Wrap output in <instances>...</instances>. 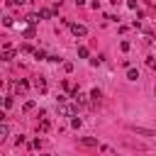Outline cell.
Listing matches in <instances>:
<instances>
[{
	"instance_id": "obj_1",
	"label": "cell",
	"mask_w": 156,
	"mask_h": 156,
	"mask_svg": "<svg viewBox=\"0 0 156 156\" xmlns=\"http://www.w3.org/2000/svg\"><path fill=\"white\" fill-rule=\"evenodd\" d=\"M58 115H63V117H76V115H78V105H73V102H61V105H58Z\"/></svg>"
},
{
	"instance_id": "obj_2",
	"label": "cell",
	"mask_w": 156,
	"mask_h": 156,
	"mask_svg": "<svg viewBox=\"0 0 156 156\" xmlns=\"http://www.w3.org/2000/svg\"><path fill=\"white\" fill-rule=\"evenodd\" d=\"M27 90H29V83H27L24 78H20V80L12 83V93H15V95H24Z\"/></svg>"
},
{
	"instance_id": "obj_3",
	"label": "cell",
	"mask_w": 156,
	"mask_h": 156,
	"mask_svg": "<svg viewBox=\"0 0 156 156\" xmlns=\"http://www.w3.org/2000/svg\"><path fill=\"white\" fill-rule=\"evenodd\" d=\"M68 27H71V32H73L76 37H85V34H88V29H85V24H78V22H71Z\"/></svg>"
},
{
	"instance_id": "obj_4",
	"label": "cell",
	"mask_w": 156,
	"mask_h": 156,
	"mask_svg": "<svg viewBox=\"0 0 156 156\" xmlns=\"http://www.w3.org/2000/svg\"><path fill=\"white\" fill-rule=\"evenodd\" d=\"M12 56H15V51H12V49H10V46H5V49H2V51H0V61H10V58H12Z\"/></svg>"
},
{
	"instance_id": "obj_5",
	"label": "cell",
	"mask_w": 156,
	"mask_h": 156,
	"mask_svg": "<svg viewBox=\"0 0 156 156\" xmlns=\"http://www.w3.org/2000/svg\"><path fill=\"white\" fill-rule=\"evenodd\" d=\"M34 88H37L39 93H46V80H44V78H34Z\"/></svg>"
},
{
	"instance_id": "obj_6",
	"label": "cell",
	"mask_w": 156,
	"mask_h": 156,
	"mask_svg": "<svg viewBox=\"0 0 156 156\" xmlns=\"http://www.w3.org/2000/svg\"><path fill=\"white\" fill-rule=\"evenodd\" d=\"M80 146H98V139H93V136H83V139H80Z\"/></svg>"
},
{
	"instance_id": "obj_7",
	"label": "cell",
	"mask_w": 156,
	"mask_h": 156,
	"mask_svg": "<svg viewBox=\"0 0 156 156\" xmlns=\"http://www.w3.org/2000/svg\"><path fill=\"white\" fill-rule=\"evenodd\" d=\"M7 136H10V127H7L5 122H2V124H0V141H5Z\"/></svg>"
},
{
	"instance_id": "obj_8",
	"label": "cell",
	"mask_w": 156,
	"mask_h": 156,
	"mask_svg": "<svg viewBox=\"0 0 156 156\" xmlns=\"http://www.w3.org/2000/svg\"><path fill=\"white\" fill-rule=\"evenodd\" d=\"M90 98H93V102H100V98H102V90H100V88H93V90H90Z\"/></svg>"
},
{
	"instance_id": "obj_9",
	"label": "cell",
	"mask_w": 156,
	"mask_h": 156,
	"mask_svg": "<svg viewBox=\"0 0 156 156\" xmlns=\"http://www.w3.org/2000/svg\"><path fill=\"white\" fill-rule=\"evenodd\" d=\"M51 15H54V12H51L49 7H41V10H39V17H41V20H49Z\"/></svg>"
},
{
	"instance_id": "obj_10",
	"label": "cell",
	"mask_w": 156,
	"mask_h": 156,
	"mask_svg": "<svg viewBox=\"0 0 156 156\" xmlns=\"http://www.w3.org/2000/svg\"><path fill=\"white\" fill-rule=\"evenodd\" d=\"M27 22H29V24L34 27V24L39 22V15H37V12H32V15H27Z\"/></svg>"
},
{
	"instance_id": "obj_11",
	"label": "cell",
	"mask_w": 156,
	"mask_h": 156,
	"mask_svg": "<svg viewBox=\"0 0 156 156\" xmlns=\"http://www.w3.org/2000/svg\"><path fill=\"white\" fill-rule=\"evenodd\" d=\"M127 78H129V80H136V78H139V71H136V68H129V71H127Z\"/></svg>"
},
{
	"instance_id": "obj_12",
	"label": "cell",
	"mask_w": 156,
	"mask_h": 156,
	"mask_svg": "<svg viewBox=\"0 0 156 156\" xmlns=\"http://www.w3.org/2000/svg\"><path fill=\"white\" fill-rule=\"evenodd\" d=\"M88 54H90L88 46H78V56H80V58H88Z\"/></svg>"
},
{
	"instance_id": "obj_13",
	"label": "cell",
	"mask_w": 156,
	"mask_h": 156,
	"mask_svg": "<svg viewBox=\"0 0 156 156\" xmlns=\"http://www.w3.org/2000/svg\"><path fill=\"white\" fill-rule=\"evenodd\" d=\"M34 34H37V29H34V27H27V29H24V37H27V39H32Z\"/></svg>"
},
{
	"instance_id": "obj_14",
	"label": "cell",
	"mask_w": 156,
	"mask_h": 156,
	"mask_svg": "<svg viewBox=\"0 0 156 156\" xmlns=\"http://www.w3.org/2000/svg\"><path fill=\"white\" fill-rule=\"evenodd\" d=\"M46 56H49V54H46V51H41V49H37V51H34V58H39V61H41V58H46Z\"/></svg>"
},
{
	"instance_id": "obj_15",
	"label": "cell",
	"mask_w": 156,
	"mask_h": 156,
	"mask_svg": "<svg viewBox=\"0 0 156 156\" xmlns=\"http://www.w3.org/2000/svg\"><path fill=\"white\" fill-rule=\"evenodd\" d=\"M46 61H51V63H61L63 58H61V56H56V54H51V56H46Z\"/></svg>"
},
{
	"instance_id": "obj_16",
	"label": "cell",
	"mask_w": 156,
	"mask_h": 156,
	"mask_svg": "<svg viewBox=\"0 0 156 156\" xmlns=\"http://www.w3.org/2000/svg\"><path fill=\"white\" fill-rule=\"evenodd\" d=\"M80 124H83V119H80V117H73V119H71V127H73V129H78Z\"/></svg>"
},
{
	"instance_id": "obj_17",
	"label": "cell",
	"mask_w": 156,
	"mask_h": 156,
	"mask_svg": "<svg viewBox=\"0 0 156 156\" xmlns=\"http://www.w3.org/2000/svg\"><path fill=\"white\" fill-rule=\"evenodd\" d=\"M49 127H51L49 119H41V122H39V129H41V132H49Z\"/></svg>"
},
{
	"instance_id": "obj_18",
	"label": "cell",
	"mask_w": 156,
	"mask_h": 156,
	"mask_svg": "<svg viewBox=\"0 0 156 156\" xmlns=\"http://www.w3.org/2000/svg\"><path fill=\"white\" fill-rule=\"evenodd\" d=\"M2 24H5V27H12V24H15V17H2Z\"/></svg>"
},
{
	"instance_id": "obj_19",
	"label": "cell",
	"mask_w": 156,
	"mask_h": 156,
	"mask_svg": "<svg viewBox=\"0 0 156 156\" xmlns=\"http://www.w3.org/2000/svg\"><path fill=\"white\" fill-rule=\"evenodd\" d=\"M22 110H24V112H29V110H34V100H27V102H24V107H22Z\"/></svg>"
},
{
	"instance_id": "obj_20",
	"label": "cell",
	"mask_w": 156,
	"mask_h": 156,
	"mask_svg": "<svg viewBox=\"0 0 156 156\" xmlns=\"http://www.w3.org/2000/svg\"><path fill=\"white\" fill-rule=\"evenodd\" d=\"M12 102H15L12 98H2V107H12Z\"/></svg>"
},
{
	"instance_id": "obj_21",
	"label": "cell",
	"mask_w": 156,
	"mask_h": 156,
	"mask_svg": "<svg viewBox=\"0 0 156 156\" xmlns=\"http://www.w3.org/2000/svg\"><path fill=\"white\" fill-rule=\"evenodd\" d=\"M127 7L129 10H136V0H127Z\"/></svg>"
},
{
	"instance_id": "obj_22",
	"label": "cell",
	"mask_w": 156,
	"mask_h": 156,
	"mask_svg": "<svg viewBox=\"0 0 156 156\" xmlns=\"http://www.w3.org/2000/svg\"><path fill=\"white\" fill-rule=\"evenodd\" d=\"M27 0H10V5H24Z\"/></svg>"
},
{
	"instance_id": "obj_23",
	"label": "cell",
	"mask_w": 156,
	"mask_h": 156,
	"mask_svg": "<svg viewBox=\"0 0 156 156\" xmlns=\"http://www.w3.org/2000/svg\"><path fill=\"white\" fill-rule=\"evenodd\" d=\"M5 117H7V115H5V112H2V110H0V124H2V122H5Z\"/></svg>"
},
{
	"instance_id": "obj_24",
	"label": "cell",
	"mask_w": 156,
	"mask_h": 156,
	"mask_svg": "<svg viewBox=\"0 0 156 156\" xmlns=\"http://www.w3.org/2000/svg\"><path fill=\"white\" fill-rule=\"evenodd\" d=\"M144 2H146V5H151V2H154V0H144Z\"/></svg>"
},
{
	"instance_id": "obj_25",
	"label": "cell",
	"mask_w": 156,
	"mask_h": 156,
	"mask_svg": "<svg viewBox=\"0 0 156 156\" xmlns=\"http://www.w3.org/2000/svg\"><path fill=\"white\" fill-rule=\"evenodd\" d=\"M44 156H51V154H44Z\"/></svg>"
},
{
	"instance_id": "obj_26",
	"label": "cell",
	"mask_w": 156,
	"mask_h": 156,
	"mask_svg": "<svg viewBox=\"0 0 156 156\" xmlns=\"http://www.w3.org/2000/svg\"><path fill=\"white\" fill-rule=\"evenodd\" d=\"M0 156H5V154H2V151H0Z\"/></svg>"
}]
</instances>
